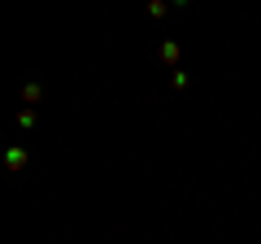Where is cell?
<instances>
[{"mask_svg": "<svg viewBox=\"0 0 261 244\" xmlns=\"http://www.w3.org/2000/svg\"><path fill=\"white\" fill-rule=\"evenodd\" d=\"M178 57H183V48H178L174 39H166V44L157 48V61H161V66H170V70H178Z\"/></svg>", "mask_w": 261, "mask_h": 244, "instance_id": "6da1fadb", "label": "cell"}, {"mask_svg": "<svg viewBox=\"0 0 261 244\" xmlns=\"http://www.w3.org/2000/svg\"><path fill=\"white\" fill-rule=\"evenodd\" d=\"M22 101H27V109H31V105H39V101H44V87H39V83H27V87H22Z\"/></svg>", "mask_w": 261, "mask_h": 244, "instance_id": "3957f363", "label": "cell"}, {"mask_svg": "<svg viewBox=\"0 0 261 244\" xmlns=\"http://www.w3.org/2000/svg\"><path fill=\"white\" fill-rule=\"evenodd\" d=\"M27 161H31L27 149H9V153H5V170H13V175H18V170H27Z\"/></svg>", "mask_w": 261, "mask_h": 244, "instance_id": "7a4b0ae2", "label": "cell"}, {"mask_svg": "<svg viewBox=\"0 0 261 244\" xmlns=\"http://www.w3.org/2000/svg\"><path fill=\"white\" fill-rule=\"evenodd\" d=\"M170 83H174V92H183V87H187V70H174V75H170Z\"/></svg>", "mask_w": 261, "mask_h": 244, "instance_id": "5b68a950", "label": "cell"}, {"mask_svg": "<svg viewBox=\"0 0 261 244\" xmlns=\"http://www.w3.org/2000/svg\"><path fill=\"white\" fill-rule=\"evenodd\" d=\"M166 13H170V0H148V18L152 22H161Z\"/></svg>", "mask_w": 261, "mask_h": 244, "instance_id": "277c9868", "label": "cell"}, {"mask_svg": "<svg viewBox=\"0 0 261 244\" xmlns=\"http://www.w3.org/2000/svg\"><path fill=\"white\" fill-rule=\"evenodd\" d=\"M187 5H192V0H170V9H187Z\"/></svg>", "mask_w": 261, "mask_h": 244, "instance_id": "52a82bcc", "label": "cell"}, {"mask_svg": "<svg viewBox=\"0 0 261 244\" xmlns=\"http://www.w3.org/2000/svg\"><path fill=\"white\" fill-rule=\"evenodd\" d=\"M18 127H35V109H22L18 113Z\"/></svg>", "mask_w": 261, "mask_h": 244, "instance_id": "8992f818", "label": "cell"}]
</instances>
